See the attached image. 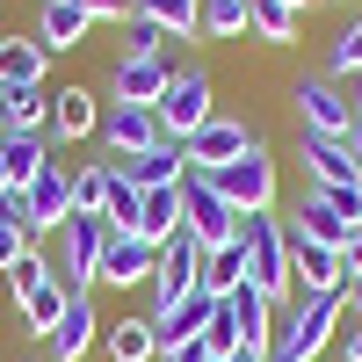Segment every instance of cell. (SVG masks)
Masks as SVG:
<instances>
[{
  "label": "cell",
  "instance_id": "6da1fadb",
  "mask_svg": "<svg viewBox=\"0 0 362 362\" xmlns=\"http://www.w3.org/2000/svg\"><path fill=\"white\" fill-rule=\"evenodd\" d=\"M341 326H348V290H334V297H297L290 319L276 326V341H268V362H319L326 341H341Z\"/></svg>",
  "mask_w": 362,
  "mask_h": 362
},
{
  "label": "cell",
  "instance_id": "7a4b0ae2",
  "mask_svg": "<svg viewBox=\"0 0 362 362\" xmlns=\"http://www.w3.org/2000/svg\"><path fill=\"white\" fill-rule=\"evenodd\" d=\"M239 247H247V290H261L268 305H283L297 290L290 283V225L276 210H254V218H239Z\"/></svg>",
  "mask_w": 362,
  "mask_h": 362
},
{
  "label": "cell",
  "instance_id": "3957f363",
  "mask_svg": "<svg viewBox=\"0 0 362 362\" xmlns=\"http://www.w3.org/2000/svg\"><path fill=\"white\" fill-rule=\"evenodd\" d=\"M8 290H15V305H22V319L37 326V334H51V326L66 319V305H73V290L58 283V261H44L37 247L8 268Z\"/></svg>",
  "mask_w": 362,
  "mask_h": 362
},
{
  "label": "cell",
  "instance_id": "277c9868",
  "mask_svg": "<svg viewBox=\"0 0 362 362\" xmlns=\"http://www.w3.org/2000/svg\"><path fill=\"white\" fill-rule=\"evenodd\" d=\"M181 232H189L203 254H218V247L239 239V210L218 196V181H210V174H189V181H181Z\"/></svg>",
  "mask_w": 362,
  "mask_h": 362
},
{
  "label": "cell",
  "instance_id": "5b68a950",
  "mask_svg": "<svg viewBox=\"0 0 362 362\" xmlns=\"http://www.w3.org/2000/svg\"><path fill=\"white\" fill-rule=\"evenodd\" d=\"M210 181H218V196L239 210V218H254V210H276V153H268L261 138H254L232 167H218Z\"/></svg>",
  "mask_w": 362,
  "mask_h": 362
},
{
  "label": "cell",
  "instance_id": "8992f818",
  "mask_svg": "<svg viewBox=\"0 0 362 362\" xmlns=\"http://www.w3.org/2000/svg\"><path fill=\"white\" fill-rule=\"evenodd\" d=\"M153 116H160V131H167L174 145H189L210 116H218V109H210V73H203V66H181V73L167 80V95L153 102Z\"/></svg>",
  "mask_w": 362,
  "mask_h": 362
},
{
  "label": "cell",
  "instance_id": "52a82bcc",
  "mask_svg": "<svg viewBox=\"0 0 362 362\" xmlns=\"http://www.w3.org/2000/svg\"><path fill=\"white\" fill-rule=\"evenodd\" d=\"M102 247H109V218H66L58 225V283L95 290L102 283Z\"/></svg>",
  "mask_w": 362,
  "mask_h": 362
},
{
  "label": "cell",
  "instance_id": "ba28073f",
  "mask_svg": "<svg viewBox=\"0 0 362 362\" xmlns=\"http://www.w3.org/2000/svg\"><path fill=\"white\" fill-rule=\"evenodd\" d=\"M290 102H297V131L305 138H348L355 131V109L341 95V80H326V73H305Z\"/></svg>",
  "mask_w": 362,
  "mask_h": 362
},
{
  "label": "cell",
  "instance_id": "9c48e42d",
  "mask_svg": "<svg viewBox=\"0 0 362 362\" xmlns=\"http://www.w3.org/2000/svg\"><path fill=\"white\" fill-rule=\"evenodd\" d=\"M145 290H153V319L203 290V247H196L189 232H174L167 247H160V268H153V283H145Z\"/></svg>",
  "mask_w": 362,
  "mask_h": 362
},
{
  "label": "cell",
  "instance_id": "30bf717a",
  "mask_svg": "<svg viewBox=\"0 0 362 362\" xmlns=\"http://www.w3.org/2000/svg\"><path fill=\"white\" fill-rule=\"evenodd\" d=\"M297 160H305V189H362V160L348 138H305L297 131Z\"/></svg>",
  "mask_w": 362,
  "mask_h": 362
},
{
  "label": "cell",
  "instance_id": "8fae6325",
  "mask_svg": "<svg viewBox=\"0 0 362 362\" xmlns=\"http://www.w3.org/2000/svg\"><path fill=\"white\" fill-rule=\"evenodd\" d=\"M167 131H160V116L153 109H138V102H109L102 109V145H109V160H138V153H153Z\"/></svg>",
  "mask_w": 362,
  "mask_h": 362
},
{
  "label": "cell",
  "instance_id": "7c38bea8",
  "mask_svg": "<svg viewBox=\"0 0 362 362\" xmlns=\"http://www.w3.org/2000/svg\"><path fill=\"white\" fill-rule=\"evenodd\" d=\"M22 203H29V239H44V232H58V225H66L73 218V174L66 167H44L37 181H29V189H22Z\"/></svg>",
  "mask_w": 362,
  "mask_h": 362
},
{
  "label": "cell",
  "instance_id": "4fadbf2b",
  "mask_svg": "<svg viewBox=\"0 0 362 362\" xmlns=\"http://www.w3.org/2000/svg\"><path fill=\"white\" fill-rule=\"evenodd\" d=\"M254 145V131L247 124H232V116H210V124L181 145V153H189V174H218V167H232L239 153H247Z\"/></svg>",
  "mask_w": 362,
  "mask_h": 362
},
{
  "label": "cell",
  "instance_id": "5bb4252c",
  "mask_svg": "<svg viewBox=\"0 0 362 362\" xmlns=\"http://www.w3.org/2000/svg\"><path fill=\"white\" fill-rule=\"evenodd\" d=\"M290 283L305 290V297H334V290H348L341 254L319 247V239H297V232H290Z\"/></svg>",
  "mask_w": 362,
  "mask_h": 362
},
{
  "label": "cell",
  "instance_id": "9a60e30c",
  "mask_svg": "<svg viewBox=\"0 0 362 362\" xmlns=\"http://www.w3.org/2000/svg\"><path fill=\"white\" fill-rule=\"evenodd\" d=\"M95 334H102V312H95V290H73V305H66V319L44 334V348H51V362H80L87 348H95Z\"/></svg>",
  "mask_w": 362,
  "mask_h": 362
},
{
  "label": "cell",
  "instance_id": "2e32d148",
  "mask_svg": "<svg viewBox=\"0 0 362 362\" xmlns=\"http://www.w3.org/2000/svg\"><path fill=\"white\" fill-rule=\"evenodd\" d=\"M153 268H160V247H145L138 232H109V247H102V283L131 290V283H153Z\"/></svg>",
  "mask_w": 362,
  "mask_h": 362
},
{
  "label": "cell",
  "instance_id": "e0dca14e",
  "mask_svg": "<svg viewBox=\"0 0 362 362\" xmlns=\"http://www.w3.org/2000/svg\"><path fill=\"white\" fill-rule=\"evenodd\" d=\"M290 232H297V239H319V247H334V254H341L355 225L334 210V196H326V189H305V196H297V218H290Z\"/></svg>",
  "mask_w": 362,
  "mask_h": 362
},
{
  "label": "cell",
  "instance_id": "ac0fdd59",
  "mask_svg": "<svg viewBox=\"0 0 362 362\" xmlns=\"http://www.w3.org/2000/svg\"><path fill=\"white\" fill-rule=\"evenodd\" d=\"M51 95L44 87H0V138H44Z\"/></svg>",
  "mask_w": 362,
  "mask_h": 362
},
{
  "label": "cell",
  "instance_id": "d6986e66",
  "mask_svg": "<svg viewBox=\"0 0 362 362\" xmlns=\"http://www.w3.org/2000/svg\"><path fill=\"white\" fill-rule=\"evenodd\" d=\"M167 80H174V66H167V58H116V102L153 109V102L167 95Z\"/></svg>",
  "mask_w": 362,
  "mask_h": 362
},
{
  "label": "cell",
  "instance_id": "ffe728a7",
  "mask_svg": "<svg viewBox=\"0 0 362 362\" xmlns=\"http://www.w3.org/2000/svg\"><path fill=\"white\" fill-rule=\"evenodd\" d=\"M44 167H51V145L44 138H0V196H22Z\"/></svg>",
  "mask_w": 362,
  "mask_h": 362
},
{
  "label": "cell",
  "instance_id": "44dd1931",
  "mask_svg": "<svg viewBox=\"0 0 362 362\" xmlns=\"http://www.w3.org/2000/svg\"><path fill=\"white\" fill-rule=\"evenodd\" d=\"M87 29H95V15H87L80 0H44V15H37V44H44V51H73Z\"/></svg>",
  "mask_w": 362,
  "mask_h": 362
},
{
  "label": "cell",
  "instance_id": "7402d4cb",
  "mask_svg": "<svg viewBox=\"0 0 362 362\" xmlns=\"http://www.w3.org/2000/svg\"><path fill=\"white\" fill-rule=\"evenodd\" d=\"M124 174L138 181V189H181V181H189V153H181L174 138H160L153 153H138V160H131Z\"/></svg>",
  "mask_w": 362,
  "mask_h": 362
},
{
  "label": "cell",
  "instance_id": "603a6c76",
  "mask_svg": "<svg viewBox=\"0 0 362 362\" xmlns=\"http://www.w3.org/2000/svg\"><path fill=\"white\" fill-rule=\"evenodd\" d=\"M87 131H102V109H95V95L87 87H58L51 95V138H87Z\"/></svg>",
  "mask_w": 362,
  "mask_h": 362
},
{
  "label": "cell",
  "instance_id": "cb8c5ba5",
  "mask_svg": "<svg viewBox=\"0 0 362 362\" xmlns=\"http://www.w3.org/2000/svg\"><path fill=\"white\" fill-rule=\"evenodd\" d=\"M44 58L37 37H0V87H44Z\"/></svg>",
  "mask_w": 362,
  "mask_h": 362
},
{
  "label": "cell",
  "instance_id": "d4e9b609",
  "mask_svg": "<svg viewBox=\"0 0 362 362\" xmlns=\"http://www.w3.org/2000/svg\"><path fill=\"white\" fill-rule=\"evenodd\" d=\"M225 305H232V319H239V341L268 355V341H276V305H268L261 290H232Z\"/></svg>",
  "mask_w": 362,
  "mask_h": 362
},
{
  "label": "cell",
  "instance_id": "484cf974",
  "mask_svg": "<svg viewBox=\"0 0 362 362\" xmlns=\"http://www.w3.org/2000/svg\"><path fill=\"white\" fill-rule=\"evenodd\" d=\"M138 22H153L160 37H196L203 29V0H131Z\"/></svg>",
  "mask_w": 362,
  "mask_h": 362
},
{
  "label": "cell",
  "instance_id": "4316f807",
  "mask_svg": "<svg viewBox=\"0 0 362 362\" xmlns=\"http://www.w3.org/2000/svg\"><path fill=\"white\" fill-rule=\"evenodd\" d=\"M109 334V362H160V334H153V319H116V326H102Z\"/></svg>",
  "mask_w": 362,
  "mask_h": 362
},
{
  "label": "cell",
  "instance_id": "83f0119b",
  "mask_svg": "<svg viewBox=\"0 0 362 362\" xmlns=\"http://www.w3.org/2000/svg\"><path fill=\"white\" fill-rule=\"evenodd\" d=\"M181 232V189H145V210H138V239L145 247H167Z\"/></svg>",
  "mask_w": 362,
  "mask_h": 362
},
{
  "label": "cell",
  "instance_id": "f1b7e54d",
  "mask_svg": "<svg viewBox=\"0 0 362 362\" xmlns=\"http://www.w3.org/2000/svg\"><path fill=\"white\" fill-rule=\"evenodd\" d=\"M203 290L210 297H232V290H247V247H218V254H203Z\"/></svg>",
  "mask_w": 362,
  "mask_h": 362
},
{
  "label": "cell",
  "instance_id": "f546056e",
  "mask_svg": "<svg viewBox=\"0 0 362 362\" xmlns=\"http://www.w3.org/2000/svg\"><path fill=\"white\" fill-rule=\"evenodd\" d=\"M138 210H145V189H138L124 167H109V203H102L109 232H138Z\"/></svg>",
  "mask_w": 362,
  "mask_h": 362
},
{
  "label": "cell",
  "instance_id": "4dcf8cb0",
  "mask_svg": "<svg viewBox=\"0 0 362 362\" xmlns=\"http://www.w3.org/2000/svg\"><path fill=\"white\" fill-rule=\"evenodd\" d=\"M247 22L261 44H290L297 37V0H247Z\"/></svg>",
  "mask_w": 362,
  "mask_h": 362
},
{
  "label": "cell",
  "instance_id": "1f68e13d",
  "mask_svg": "<svg viewBox=\"0 0 362 362\" xmlns=\"http://www.w3.org/2000/svg\"><path fill=\"white\" fill-rule=\"evenodd\" d=\"M326 80H362V15L326 44Z\"/></svg>",
  "mask_w": 362,
  "mask_h": 362
},
{
  "label": "cell",
  "instance_id": "d6a6232c",
  "mask_svg": "<svg viewBox=\"0 0 362 362\" xmlns=\"http://www.w3.org/2000/svg\"><path fill=\"white\" fill-rule=\"evenodd\" d=\"M109 203V167H73V218H102Z\"/></svg>",
  "mask_w": 362,
  "mask_h": 362
},
{
  "label": "cell",
  "instance_id": "836d02e7",
  "mask_svg": "<svg viewBox=\"0 0 362 362\" xmlns=\"http://www.w3.org/2000/svg\"><path fill=\"white\" fill-rule=\"evenodd\" d=\"M247 0H203V37H247Z\"/></svg>",
  "mask_w": 362,
  "mask_h": 362
},
{
  "label": "cell",
  "instance_id": "e575fe53",
  "mask_svg": "<svg viewBox=\"0 0 362 362\" xmlns=\"http://www.w3.org/2000/svg\"><path fill=\"white\" fill-rule=\"evenodd\" d=\"M203 348H210V355H239V348H247V341H239V319H232V305H218V312H210V334H203Z\"/></svg>",
  "mask_w": 362,
  "mask_h": 362
},
{
  "label": "cell",
  "instance_id": "d590c367",
  "mask_svg": "<svg viewBox=\"0 0 362 362\" xmlns=\"http://www.w3.org/2000/svg\"><path fill=\"white\" fill-rule=\"evenodd\" d=\"M124 58H160V29L153 22H131L124 29Z\"/></svg>",
  "mask_w": 362,
  "mask_h": 362
},
{
  "label": "cell",
  "instance_id": "8d00e7d4",
  "mask_svg": "<svg viewBox=\"0 0 362 362\" xmlns=\"http://www.w3.org/2000/svg\"><path fill=\"white\" fill-rule=\"evenodd\" d=\"M22 254H29V232L22 225H0V268H15Z\"/></svg>",
  "mask_w": 362,
  "mask_h": 362
},
{
  "label": "cell",
  "instance_id": "74e56055",
  "mask_svg": "<svg viewBox=\"0 0 362 362\" xmlns=\"http://www.w3.org/2000/svg\"><path fill=\"white\" fill-rule=\"evenodd\" d=\"M341 276H348V290L362 283V225L348 232V247H341Z\"/></svg>",
  "mask_w": 362,
  "mask_h": 362
},
{
  "label": "cell",
  "instance_id": "f35d334b",
  "mask_svg": "<svg viewBox=\"0 0 362 362\" xmlns=\"http://www.w3.org/2000/svg\"><path fill=\"white\" fill-rule=\"evenodd\" d=\"M95 22H131V0H80Z\"/></svg>",
  "mask_w": 362,
  "mask_h": 362
},
{
  "label": "cell",
  "instance_id": "ab89813d",
  "mask_svg": "<svg viewBox=\"0 0 362 362\" xmlns=\"http://www.w3.org/2000/svg\"><path fill=\"white\" fill-rule=\"evenodd\" d=\"M341 362H362V326H355V319L341 326Z\"/></svg>",
  "mask_w": 362,
  "mask_h": 362
},
{
  "label": "cell",
  "instance_id": "60d3db41",
  "mask_svg": "<svg viewBox=\"0 0 362 362\" xmlns=\"http://www.w3.org/2000/svg\"><path fill=\"white\" fill-rule=\"evenodd\" d=\"M160 362H210V348H203V341H189V348H167Z\"/></svg>",
  "mask_w": 362,
  "mask_h": 362
},
{
  "label": "cell",
  "instance_id": "b9f144b4",
  "mask_svg": "<svg viewBox=\"0 0 362 362\" xmlns=\"http://www.w3.org/2000/svg\"><path fill=\"white\" fill-rule=\"evenodd\" d=\"M210 362H268L261 348H239V355H210Z\"/></svg>",
  "mask_w": 362,
  "mask_h": 362
},
{
  "label": "cell",
  "instance_id": "7bdbcfd3",
  "mask_svg": "<svg viewBox=\"0 0 362 362\" xmlns=\"http://www.w3.org/2000/svg\"><path fill=\"white\" fill-rule=\"evenodd\" d=\"M348 319H355V326H362V283H355V290H348Z\"/></svg>",
  "mask_w": 362,
  "mask_h": 362
},
{
  "label": "cell",
  "instance_id": "ee69618b",
  "mask_svg": "<svg viewBox=\"0 0 362 362\" xmlns=\"http://www.w3.org/2000/svg\"><path fill=\"white\" fill-rule=\"evenodd\" d=\"M348 153H355V160H362V116H355V131H348Z\"/></svg>",
  "mask_w": 362,
  "mask_h": 362
},
{
  "label": "cell",
  "instance_id": "f6af8a7d",
  "mask_svg": "<svg viewBox=\"0 0 362 362\" xmlns=\"http://www.w3.org/2000/svg\"><path fill=\"white\" fill-rule=\"evenodd\" d=\"M348 109H355V116H362V80H355V87H348Z\"/></svg>",
  "mask_w": 362,
  "mask_h": 362
}]
</instances>
